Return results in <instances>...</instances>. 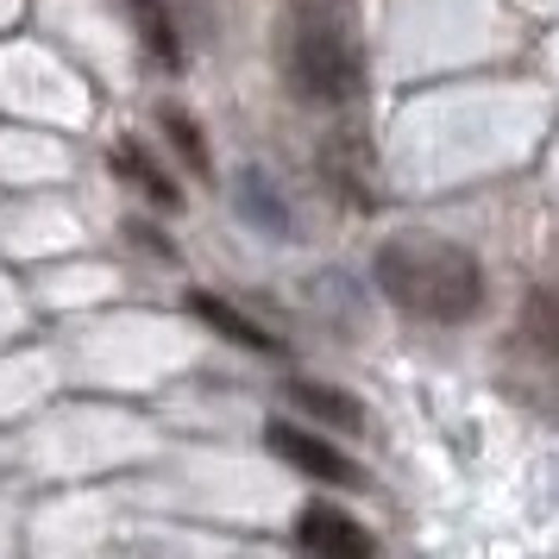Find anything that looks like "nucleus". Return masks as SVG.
<instances>
[{
  "instance_id": "nucleus-1",
  "label": "nucleus",
  "mask_w": 559,
  "mask_h": 559,
  "mask_svg": "<svg viewBox=\"0 0 559 559\" xmlns=\"http://www.w3.org/2000/svg\"><path fill=\"white\" fill-rule=\"evenodd\" d=\"M378 289L421 321H472L484 308V264L447 239H390L378 252Z\"/></svg>"
},
{
  "instance_id": "nucleus-2",
  "label": "nucleus",
  "mask_w": 559,
  "mask_h": 559,
  "mask_svg": "<svg viewBox=\"0 0 559 559\" xmlns=\"http://www.w3.org/2000/svg\"><path fill=\"white\" fill-rule=\"evenodd\" d=\"M289 82L302 102H353L365 95V51L353 45V32L328 20V13H302L289 32Z\"/></svg>"
},
{
  "instance_id": "nucleus-3",
  "label": "nucleus",
  "mask_w": 559,
  "mask_h": 559,
  "mask_svg": "<svg viewBox=\"0 0 559 559\" xmlns=\"http://www.w3.org/2000/svg\"><path fill=\"white\" fill-rule=\"evenodd\" d=\"M264 440H271V453L289 459V465H296V472H308V478H321V484H358V465L346 453H333L314 428L271 421V428H264Z\"/></svg>"
},
{
  "instance_id": "nucleus-4",
  "label": "nucleus",
  "mask_w": 559,
  "mask_h": 559,
  "mask_svg": "<svg viewBox=\"0 0 559 559\" xmlns=\"http://www.w3.org/2000/svg\"><path fill=\"white\" fill-rule=\"evenodd\" d=\"M296 540H302L314 559H378V540L358 528L346 509H333V503L302 509V522H296Z\"/></svg>"
},
{
  "instance_id": "nucleus-5",
  "label": "nucleus",
  "mask_w": 559,
  "mask_h": 559,
  "mask_svg": "<svg viewBox=\"0 0 559 559\" xmlns=\"http://www.w3.org/2000/svg\"><path fill=\"white\" fill-rule=\"evenodd\" d=\"M289 403L302 408L308 421H328V428H340V433H358V428H365V408H358L346 390H333V383L296 378V383H289Z\"/></svg>"
},
{
  "instance_id": "nucleus-6",
  "label": "nucleus",
  "mask_w": 559,
  "mask_h": 559,
  "mask_svg": "<svg viewBox=\"0 0 559 559\" xmlns=\"http://www.w3.org/2000/svg\"><path fill=\"white\" fill-rule=\"evenodd\" d=\"M107 164H114V177L139 182V189H145V195H152L157 207H170V214H177V207H182L177 182L164 177V170H157L152 157H145V145H139V139H120V145H114V152H107Z\"/></svg>"
},
{
  "instance_id": "nucleus-7",
  "label": "nucleus",
  "mask_w": 559,
  "mask_h": 559,
  "mask_svg": "<svg viewBox=\"0 0 559 559\" xmlns=\"http://www.w3.org/2000/svg\"><path fill=\"white\" fill-rule=\"evenodd\" d=\"M189 308H195L214 333H227L233 346H246V353H283L277 333H264L258 321H246V314H239L233 302H221V296H189Z\"/></svg>"
},
{
  "instance_id": "nucleus-8",
  "label": "nucleus",
  "mask_w": 559,
  "mask_h": 559,
  "mask_svg": "<svg viewBox=\"0 0 559 559\" xmlns=\"http://www.w3.org/2000/svg\"><path fill=\"white\" fill-rule=\"evenodd\" d=\"M132 26H139V38H145V51L157 57V63H170L177 70L182 51H177V26H170V13H164V0H127Z\"/></svg>"
},
{
  "instance_id": "nucleus-9",
  "label": "nucleus",
  "mask_w": 559,
  "mask_h": 559,
  "mask_svg": "<svg viewBox=\"0 0 559 559\" xmlns=\"http://www.w3.org/2000/svg\"><path fill=\"white\" fill-rule=\"evenodd\" d=\"M239 207H246V221H258V227L289 233V207L277 202V189L258 177V170H246V177H239Z\"/></svg>"
},
{
  "instance_id": "nucleus-10",
  "label": "nucleus",
  "mask_w": 559,
  "mask_h": 559,
  "mask_svg": "<svg viewBox=\"0 0 559 559\" xmlns=\"http://www.w3.org/2000/svg\"><path fill=\"white\" fill-rule=\"evenodd\" d=\"M157 120H164V132H170V145H177V157H182V164H189V170H207V145H202V127H195V120H189L182 107H164Z\"/></svg>"
},
{
  "instance_id": "nucleus-11",
  "label": "nucleus",
  "mask_w": 559,
  "mask_h": 559,
  "mask_svg": "<svg viewBox=\"0 0 559 559\" xmlns=\"http://www.w3.org/2000/svg\"><path fill=\"white\" fill-rule=\"evenodd\" d=\"M528 340L547 358H559V289H540L528 302Z\"/></svg>"
}]
</instances>
